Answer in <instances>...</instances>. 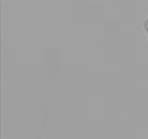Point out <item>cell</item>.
Instances as JSON below:
<instances>
[{
	"label": "cell",
	"mask_w": 148,
	"mask_h": 139,
	"mask_svg": "<svg viewBox=\"0 0 148 139\" xmlns=\"http://www.w3.org/2000/svg\"><path fill=\"white\" fill-rule=\"evenodd\" d=\"M145 29H147V32H148V20H147V23H145Z\"/></svg>",
	"instance_id": "cell-1"
}]
</instances>
